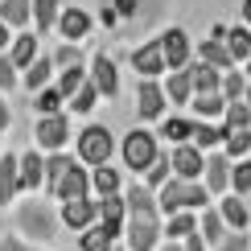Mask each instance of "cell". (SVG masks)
<instances>
[{"label":"cell","mask_w":251,"mask_h":251,"mask_svg":"<svg viewBox=\"0 0 251 251\" xmlns=\"http://www.w3.org/2000/svg\"><path fill=\"white\" fill-rule=\"evenodd\" d=\"M17 231L29 239V243H50V239L58 235V214L50 202H41V198H29V202L17 206Z\"/></svg>","instance_id":"cell-1"},{"label":"cell","mask_w":251,"mask_h":251,"mask_svg":"<svg viewBox=\"0 0 251 251\" xmlns=\"http://www.w3.org/2000/svg\"><path fill=\"white\" fill-rule=\"evenodd\" d=\"M198 206H210V194L202 190V181H177V177H169V181L161 185V198H156V210L165 214H181V210H198Z\"/></svg>","instance_id":"cell-2"},{"label":"cell","mask_w":251,"mask_h":251,"mask_svg":"<svg viewBox=\"0 0 251 251\" xmlns=\"http://www.w3.org/2000/svg\"><path fill=\"white\" fill-rule=\"evenodd\" d=\"M111 132L103 128V124H91V128L78 132V161L91 165V169H99V165H111Z\"/></svg>","instance_id":"cell-3"},{"label":"cell","mask_w":251,"mask_h":251,"mask_svg":"<svg viewBox=\"0 0 251 251\" xmlns=\"http://www.w3.org/2000/svg\"><path fill=\"white\" fill-rule=\"evenodd\" d=\"M156 156H161L156 152V136L149 128H132L128 136H124V165H128L132 173H144Z\"/></svg>","instance_id":"cell-4"},{"label":"cell","mask_w":251,"mask_h":251,"mask_svg":"<svg viewBox=\"0 0 251 251\" xmlns=\"http://www.w3.org/2000/svg\"><path fill=\"white\" fill-rule=\"evenodd\" d=\"M124 235H128V251H156L161 214H128L124 218Z\"/></svg>","instance_id":"cell-5"},{"label":"cell","mask_w":251,"mask_h":251,"mask_svg":"<svg viewBox=\"0 0 251 251\" xmlns=\"http://www.w3.org/2000/svg\"><path fill=\"white\" fill-rule=\"evenodd\" d=\"M156 46H161L165 70H185V62H190V33L185 29H165L156 37Z\"/></svg>","instance_id":"cell-6"},{"label":"cell","mask_w":251,"mask_h":251,"mask_svg":"<svg viewBox=\"0 0 251 251\" xmlns=\"http://www.w3.org/2000/svg\"><path fill=\"white\" fill-rule=\"evenodd\" d=\"M33 140L41 144V149H50V152H62V144L70 140V120L62 116H41L37 120V128H33Z\"/></svg>","instance_id":"cell-7"},{"label":"cell","mask_w":251,"mask_h":251,"mask_svg":"<svg viewBox=\"0 0 251 251\" xmlns=\"http://www.w3.org/2000/svg\"><path fill=\"white\" fill-rule=\"evenodd\" d=\"M202 165H206V156L194 144H177L169 152V173H177V181H198L202 177Z\"/></svg>","instance_id":"cell-8"},{"label":"cell","mask_w":251,"mask_h":251,"mask_svg":"<svg viewBox=\"0 0 251 251\" xmlns=\"http://www.w3.org/2000/svg\"><path fill=\"white\" fill-rule=\"evenodd\" d=\"M87 78H91V87H95L99 95H107V99L120 95V75H116V62H111L107 54H95V62H91V70H87Z\"/></svg>","instance_id":"cell-9"},{"label":"cell","mask_w":251,"mask_h":251,"mask_svg":"<svg viewBox=\"0 0 251 251\" xmlns=\"http://www.w3.org/2000/svg\"><path fill=\"white\" fill-rule=\"evenodd\" d=\"M58 29H62V37H66V46H82L87 33H91V13L87 8H62Z\"/></svg>","instance_id":"cell-10"},{"label":"cell","mask_w":251,"mask_h":251,"mask_svg":"<svg viewBox=\"0 0 251 251\" xmlns=\"http://www.w3.org/2000/svg\"><path fill=\"white\" fill-rule=\"evenodd\" d=\"M87 194H91V173H82L78 161H75V169L54 185V194H50V198H58V202H82Z\"/></svg>","instance_id":"cell-11"},{"label":"cell","mask_w":251,"mask_h":251,"mask_svg":"<svg viewBox=\"0 0 251 251\" xmlns=\"http://www.w3.org/2000/svg\"><path fill=\"white\" fill-rule=\"evenodd\" d=\"M132 66L140 70V78H144V82H156V75L165 70L161 46H156V41H144V46H136V50H132Z\"/></svg>","instance_id":"cell-12"},{"label":"cell","mask_w":251,"mask_h":251,"mask_svg":"<svg viewBox=\"0 0 251 251\" xmlns=\"http://www.w3.org/2000/svg\"><path fill=\"white\" fill-rule=\"evenodd\" d=\"M95 210H99V226L107 231L111 239H120L124 235V218H128V210H124V198H99L95 202Z\"/></svg>","instance_id":"cell-13"},{"label":"cell","mask_w":251,"mask_h":251,"mask_svg":"<svg viewBox=\"0 0 251 251\" xmlns=\"http://www.w3.org/2000/svg\"><path fill=\"white\" fill-rule=\"evenodd\" d=\"M136 111L140 120H161L165 116V95H161V82H144L136 87Z\"/></svg>","instance_id":"cell-14"},{"label":"cell","mask_w":251,"mask_h":251,"mask_svg":"<svg viewBox=\"0 0 251 251\" xmlns=\"http://www.w3.org/2000/svg\"><path fill=\"white\" fill-rule=\"evenodd\" d=\"M202 177H206V185H202L206 194H223L231 185V161L223 152H210V161L202 165Z\"/></svg>","instance_id":"cell-15"},{"label":"cell","mask_w":251,"mask_h":251,"mask_svg":"<svg viewBox=\"0 0 251 251\" xmlns=\"http://www.w3.org/2000/svg\"><path fill=\"white\" fill-rule=\"evenodd\" d=\"M95 218H99V210H95L91 198H82V202H62V223H66L70 231H87V226H95Z\"/></svg>","instance_id":"cell-16"},{"label":"cell","mask_w":251,"mask_h":251,"mask_svg":"<svg viewBox=\"0 0 251 251\" xmlns=\"http://www.w3.org/2000/svg\"><path fill=\"white\" fill-rule=\"evenodd\" d=\"M41 169H46V156H41V152L17 156V185H21V190H37V185H41Z\"/></svg>","instance_id":"cell-17"},{"label":"cell","mask_w":251,"mask_h":251,"mask_svg":"<svg viewBox=\"0 0 251 251\" xmlns=\"http://www.w3.org/2000/svg\"><path fill=\"white\" fill-rule=\"evenodd\" d=\"M214 210H218V218H223V226H235V235H247L251 218H247L243 198H223V202H218Z\"/></svg>","instance_id":"cell-18"},{"label":"cell","mask_w":251,"mask_h":251,"mask_svg":"<svg viewBox=\"0 0 251 251\" xmlns=\"http://www.w3.org/2000/svg\"><path fill=\"white\" fill-rule=\"evenodd\" d=\"M161 95H165V103H177V107H185V103H190V95H194V87H190V70H173V75L165 78Z\"/></svg>","instance_id":"cell-19"},{"label":"cell","mask_w":251,"mask_h":251,"mask_svg":"<svg viewBox=\"0 0 251 251\" xmlns=\"http://www.w3.org/2000/svg\"><path fill=\"white\" fill-rule=\"evenodd\" d=\"M185 70H190V87L198 91V95H218L223 70H214V66H202V62H194V66H185Z\"/></svg>","instance_id":"cell-20"},{"label":"cell","mask_w":251,"mask_h":251,"mask_svg":"<svg viewBox=\"0 0 251 251\" xmlns=\"http://www.w3.org/2000/svg\"><path fill=\"white\" fill-rule=\"evenodd\" d=\"M70 169H75V156H66V152H50V156H46V169H41V185L54 194V185H58Z\"/></svg>","instance_id":"cell-21"},{"label":"cell","mask_w":251,"mask_h":251,"mask_svg":"<svg viewBox=\"0 0 251 251\" xmlns=\"http://www.w3.org/2000/svg\"><path fill=\"white\" fill-rule=\"evenodd\" d=\"M223 46H226V54H231V62H251V29H247V25L226 29Z\"/></svg>","instance_id":"cell-22"},{"label":"cell","mask_w":251,"mask_h":251,"mask_svg":"<svg viewBox=\"0 0 251 251\" xmlns=\"http://www.w3.org/2000/svg\"><path fill=\"white\" fill-rule=\"evenodd\" d=\"M17 190H21V185H17V156L4 152V156H0V206L13 202Z\"/></svg>","instance_id":"cell-23"},{"label":"cell","mask_w":251,"mask_h":251,"mask_svg":"<svg viewBox=\"0 0 251 251\" xmlns=\"http://www.w3.org/2000/svg\"><path fill=\"white\" fill-rule=\"evenodd\" d=\"M50 75H54V62H50V54H37V58L29 62V66H25V75H21V82H25L29 91H41Z\"/></svg>","instance_id":"cell-24"},{"label":"cell","mask_w":251,"mask_h":251,"mask_svg":"<svg viewBox=\"0 0 251 251\" xmlns=\"http://www.w3.org/2000/svg\"><path fill=\"white\" fill-rule=\"evenodd\" d=\"M91 190L99 198H116L120 194V169L116 165H99V169L91 173Z\"/></svg>","instance_id":"cell-25"},{"label":"cell","mask_w":251,"mask_h":251,"mask_svg":"<svg viewBox=\"0 0 251 251\" xmlns=\"http://www.w3.org/2000/svg\"><path fill=\"white\" fill-rule=\"evenodd\" d=\"M198 54H202V66H214V70H235V62H231V54H226V46L223 41H202L198 46Z\"/></svg>","instance_id":"cell-26"},{"label":"cell","mask_w":251,"mask_h":251,"mask_svg":"<svg viewBox=\"0 0 251 251\" xmlns=\"http://www.w3.org/2000/svg\"><path fill=\"white\" fill-rule=\"evenodd\" d=\"M124 210L128 214H161L156 210V198L144 190V185H132V190L124 194Z\"/></svg>","instance_id":"cell-27"},{"label":"cell","mask_w":251,"mask_h":251,"mask_svg":"<svg viewBox=\"0 0 251 251\" xmlns=\"http://www.w3.org/2000/svg\"><path fill=\"white\" fill-rule=\"evenodd\" d=\"M37 54H41V50H37V37H33V33H21V37L13 41V54H8V62H13V70H25Z\"/></svg>","instance_id":"cell-28"},{"label":"cell","mask_w":251,"mask_h":251,"mask_svg":"<svg viewBox=\"0 0 251 251\" xmlns=\"http://www.w3.org/2000/svg\"><path fill=\"white\" fill-rule=\"evenodd\" d=\"M58 8H62L58 0H29V17L37 21L41 33H50V29L58 25Z\"/></svg>","instance_id":"cell-29"},{"label":"cell","mask_w":251,"mask_h":251,"mask_svg":"<svg viewBox=\"0 0 251 251\" xmlns=\"http://www.w3.org/2000/svg\"><path fill=\"white\" fill-rule=\"evenodd\" d=\"M198 239H202V243H223V218H218V210L214 206H206L202 210V218H198Z\"/></svg>","instance_id":"cell-30"},{"label":"cell","mask_w":251,"mask_h":251,"mask_svg":"<svg viewBox=\"0 0 251 251\" xmlns=\"http://www.w3.org/2000/svg\"><path fill=\"white\" fill-rule=\"evenodd\" d=\"M198 231V218L190 210H181V214H169V223H165V235H169V243H181V239H190Z\"/></svg>","instance_id":"cell-31"},{"label":"cell","mask_w":251,"mask_h":251,"mask_svg":"<svg viewBox=\"0 0 251 251\" xmlns=\"http://www.w3.org/2000/svg\"><path fill=\"white\" fill-rule=\"evenodd\" d=\"M29 21V0H0V25L4 29H21Z\"/></svg>","instance_id":"cell-32"},{"label":"cell","mask_w":251,"mask_h":251,"mask_svg":"<svg viewBox=\"0 0 251 251\" xmlns=\"http://www.w3.org/2000/svg\"><path fill=\"white\" fill-rule=\"evenodd\" d=\"M223 132H251V111H247V103L239 99V103H226V111H223Z\"/></svg>","instance_id":"cell-33"},{"label":"cell","mask_w":251,"mask_h":251,"mask_svg":"<svg viewBox=\"0 0 251 251\" xmlns=\"http://www.w3.org/2000/svg\"><path fill=\"white\" fill-rule=\"evenodd\" d=\"M190 140H194L198 152H206V149H218V144L226 140V132L214 128V124H194V136H190Z\"/></svg>","instance_id":"cell-34"},{"label":"cell","mask_w":251,"mask_h":251,"mask_svg":"<svg viewBox=\"0 0 251 251\" xmlns=\"http://www.w3.org/2000/svg\"><path fill=\"white\" fill-rule=\"evenodd\" d=\"M82 82H87V66H82V62H78V66H66V70H62V78H58V87H54L58 99H70Z\"/></svg>","instance_id":"cell-35"},{"label":"cell","mask_w":251,"mask_h":251,"mask_svg":"<svg viewBox=\"0 0 251 251\" xmlns=\"http://www.w3.org/2000/svg\"><path fill=\"white\" fill-rule=\"evenodd\" d=\"M140 177H144L140 185H144L149 194H152V190H161V185H165V181L173 177V173H169V156H156V161H152V165H149V169H144Z\"/></svg>","instance_id":"cell-36"},{"label":"cell","mask_w":251,"mask_h":251,"mask_svg":"<svg viewBox=\"0 0 251 251\" xmlns=\"http://www.w3.org/2000/svg\"><path fill=\"white\" fill-rule=\"evenodd\" d=\"M194 116H202V120H218L226 111V103H223V95H194Z\"/></svg>","instance_id":"cell-37"},{"label":"cell","mask_w":251,"mask_h":251,"mask_svg":"<svg viewBox=\"0 0 251 251\" xmlns=\"http://www.w3.org/2000/svg\"><path fill=\"white\" fill-rule=\"evenodd\" d=\"M78 243H82V251H111V247H116V239H111V235L95 223V226H87V231H82Z\"/></svg>","instance_id":"cell-38"},{"label":"cell","mask_w":251,"mask_h":251,"mask_svg":"<svg viewBox=\"0 0 251 251\" xmlns=\"http://www.w3.org/2000/svg\"><path fill=\"white\" fill-rule=\"evenodd\" d=\"M226 161H231V156H235V161H243V156H251V132H226Z\"/></svg>","instance_id":"cell-39"},{"label":"cell","mask_w":251,"mask_h":251,"mask_svg":"<svg viewBox=\"0 0 251 251\" xmlns=\"http://www.w3.org/2000/svg\"><path fill=\"white\" fill-rule=\"evenodd\" d=\"M231 185H235V198L251 194V156H243L239 165H231Z\"/></svg>","instance_id":"cell-40"},{"label":"cell","mask_w":251,"mask_h":251,"mask_svg":"<svg viewBox=\"0 0 251 251\" xmlns=\"http://www.w3.org/2000/svg\"><path fill=\"white\" fill-rule=\"evenodd\" d=\"M190 136H194V124L190 120H181V116L165 120V140H173V149H177V144H190Z\"/></svg>","instance_id":"cell-41"},{"label":"cell","mask_w":251,"mask_h":251,"mask_svg":"<svg viewBox=\"0 0 251 251\" xmlns=\"http://www.w3.org/2000/svg\"><path fill=\"white\" fill-rule=\"evenodd\" d=\"M95 99H99V91L91 87V78H87V82L75 91V95H70V107H75L78 116H87V111H95Z\"/></svg>","instance_id":"cell-42"},{"label":"cell","mask_w":251,"mask_h":251,"mask_svg":"<svg viewBox=\"0 0 251 251\" xmlns=\"http://www.w3.org/2000/svg\"><path fill=\"white\" fill-rule=\"evenodd\" d=\"M243 87H247L243 75H231V70H226L223 82H218V95H223V103H239L243 99Z\"/></svg>","instance_id":"cell-43"},{"label":"cell","mask_w":251,"mask_h":251,"mask_svg":"<svg viewBox=\"0 0 251 251\" xmlns=\"http://www.w3.org/2000/svg\"><path fill=\"white\" fill-rule=\"evenodd\" d=\"M58 91L54 87H41L37 91V99H33V111H37V116H58Z\"/></svg>","instance_id":"cell-44"},{"label":"cell","mask_w":251,"mask_h":251,"mask_svg":"<svg viewBox=\"0 0 251 251\" xmlns=\"http://www.w3.org/2000/svg\"><path fill=\"white\" fill-rule=\"evenodd\" d=\"M50 62L62 66V70H66V66H78V62H82V46H62L58 54H50Z\"/></svg>","instance_id":"cell-45"},{"label":"cell","mask_w":251,"mask_h":251,"mask_svg":"<svg viewBox=\"0 0 251 251\" xmlns=\"http://www.w3.org/2000/svg\"><path fill=\"white\" fill-rule=\"evenodd\" d=\"M13 87H17V70L8 62V54H0V91H13Z\"/></svg>","instance_id":"cell-46"},{"label":"cell","mask_w":251,"mask_h":251,"mask_svg":"<svg viewBox=\"0 0 251 251\" xmlns=\"http://www.w3.org/2000/svg\"><path fill=\"white\" fill-rule=\"evenodd\" d=\"M214 251H251V239L247 235H223V243Z\"/></svg>","instance_id":"cell-47"},{"label":"cell","mask_w":251,"mask_h":251,"mask_svg":"<svg viewBox=\"0 0 251 251\" xmlns=\"http://www.w3.org/2000/svg\"><path fill=\"white\" fill-rule=\"evenodd\" d=\"M111 4H116V8H111L116 17H140V13H144L140 0H111Z\"/></svg>","instance_id":"cell-48"},{"label":"cell","mask_w":251,"mask_h":251,"mask_svg":"<svg viewBox=\"0 0 251 251\" xmlns=\"http://www.w3.org/2000/svg\"><path fill=\"white\" fill-rule=\"evenodd\" d=\"M181 251H206V243L198 239V231H194L190 239H181Z\"/></svg>","instance_id":"cell-49"},{"label":"cell","mask_w":251,"mask_h":251,"mask_svg":"<svg viewBox=\"0 0 251 251\" xmlns=\"http://www.w3.org/2000/svg\"><path fill=\"white\" fill-rule=\"evenodd\" d=\"M0 251H29V243H21V239H0Z\"/></svg>","instance_id":"cell-50"},{"label":"cell","mask_w":251,"mask_h":251,"mask_svg":"<svg viewBox=\"0 0 251 251\" xmlns=\"http://www.w3.org/2000/svg\"><path fill=\"white\" fill-rule=\"evenodd\" d=\"M8 124H13V111H8V103L0 99V132H8Z\"/></svg>","instance_id":"cell-51"},{"label":"cell","mask_w":251,"mask_h":251,"mask_svg":"<svg viewBox=\"0 0 251 251\" xmlns=\"http://www.w3.org/2000/svg\"><path fill=\"white\" fill-rule=\"evenodd\" d=\"M4 50H8V29L0 25V54H4Z\"/></svg>","instance_id":"cell-52"},{"label":"cell","mask_w":251,"mask_h":251,"mask_svg":"<svg viewBox=\"0 0 251 251\" xmlns=\"http://www.w3.org/2000/svg\"><path fill=\"white\" fill-rule=\"evenodd\" d=\"M243 21L251 25V0H243Z\"/></svg>","instance_id":"cell-53"},{"label":"cell","mask_w":251,"mask_h":251,"mask_svg":"<svg viewBox=\"0 0 251 251\" xmlns=\"http://www.w3.org/2000/svg\"><path fill=\"white\" fill-rule=\"evenodd\" d=\"M243 103H247V111H251V87H243Z\"/></svg>","instance_id":"cell-54"},{"label":"cell","mask_w":251,"mask_h":251,"mask_svg":"<svg viewBox=\"0 0 251 251\" xmlns=\"http://www.w3.org/2000/svg\"><path fill=\"white\" fill-rule=\"evenodd\" d=\"M161 251H181V243H165V247H161Z\"/></svg>","instance_id":"cell-55"},{"label":"cell","mask_w":251,"mask_h":251,"mask_svg":"<svg viewBox=\"0 0 251 251\" xmlns=\"http://www.w3.org/2000/svg\"><path fill=\"white\" fill-rule=\"evenodd\" d=\"M243 206H247V218H251V194H247V198H243Z\"/></svg>","instance_id":"cell-56"},{"label":"cell","mask_w":251,"mask_h":251,"mask_svg":"<svg viewBox=\"0 0 251 251\" xmlns=\"http://www.w3.org/2000/svg\"><path fill=\"white\" fill-rule=\"evenodd\" d=\"M111 251H120V247H111Z\"/></svg>","instance_id":"cell-57"}]
</instances>
